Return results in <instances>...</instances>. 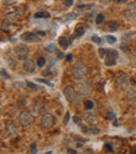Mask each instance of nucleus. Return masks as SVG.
Returning a JSON list of instances; mask_svg holds the SVG:
<instances>
[{
	"label": "nucleus",
	"mask_w": 136,
	"mask_h": 154,
	"mask_svg": "<svg viewBox=\"0 0 136 154\" xmlns=\"http://www.w3.org/2000/svg\"><path fill=\"white\" fill-rule=\"evenodd\" d=\"M72 76L76 80H84L87 76V67L83 62L81 61H78L76 63L73 64L72 66Z\"/></svg>",
	"instance_id": "1"
},
{
	"label": "nucleus",
	"mask_w": 136,
	"mask_h": 154,
	"mask_svg": "<svg viewBox=\"0 0 136 154\" xmlns=\"http://www.w3.org/2000/svg\"><path fill=\"white\" fill-rule=\"evenodd\" d=\"M38 35H40V36H45V33L44 32H38Z\"/></svg>",
	"instance_id": "43"
},
{
	"label": "nucleus",
	"mask_w": 136,
	"mask_h": 154,
	"mask_svg": "<svg viewBox=\"0 0 136 154\" xmlns=\"http://www.w3.org/2000/svg\"><path fill=\"white\" fill-rule=\"evenodd\" d=\"M69 118H70V113L67 111L66 114H65V118H64V124L66 125L67 123H68V121H69Z\"/></svg>",
	"instance_id": "32"
},
{
	"label": "nucleus",
	"mask_w": 136,
	"mask_h": 154,
	"mask_svg": "<svg viewBox=\"0 0 136 154\" xmlns=\"http://www.w3.org/2000/svg\"><path fill=\"white\" fill-rule=\"evenodd\" d=\"M33 116L30 114V112L22 111L18 116V122L22 127H26V126H28L33 122Z\"/></svg>",
	"instance_id": "7"
},
{
	"label": "nucleus",
	"mask_w": 136,
	"mask_h": 154,
	"mask_svg": "<svg viewBox=\"0 0 136 154\" xmlns=\"http://www.w3.org/2000/svg\"><path fill=\"white\" fill-rule=\"evenodd\" d=\"M18 2V0H4V4L5 5H13V4H15V3Z\"/></svg>",
	"instance_id": "27"
},
{
	"label": "nucleus",
	"mask_w": 136,
	"mask_h": 154,
	"mask_svg": "<svg viewBox=\"0 0 136 154\" xmlns=\"http://www.w3.org/2000/svg\"><path fill=\"white\" fill-rule=\"evenodd\" d=\"M57 54H58V58H59V59H63L64 58V54H62V52H60V51H57Z\"/></svg>",
	"instance_id": "39"
},
{
	"label": "nucleus",
	"mask_w": 136,
	"mask_h": 154,
	"mask_svg": "<svg viewBox=\"0 0 136 154\" xmlns=\"http://www.w3.org/2000/svg\"><path fill=\"white\" fill-rule=\"evenodd\" d=\"M108 118H110V120H115V114L114 113H108Z\"/></svg>",
	"instance_id": "38"
},
{
	"label": "nucleus",
	"mask_w": 136,
	"mask_h": 154,
	"mask_svg": "<svg viewBox=\"0 0 136 154\" xmlns=\"http://www.w3.org/2000/svg\"><path fill=\"white\" fill-rule=\"evenodd\" d=\"M68 153H74V154H76V151H74V150H71V149H69V150H68Z\"/></svg>",
	"instance_id": "44"
},
{
	"label": "nucleus",
	"mask_w": 136,
	"mask_h": 154,
	"mask_svg": "<svg viewBox=\"0 0 136 154\" xmlns=\"http://www.w3.org/2000/svg\"><path fill=\"white\" fill-rule=\"evenodd\" d=\"M131 106H132L133 108H135V109H136V99H135V100H133V102H132V104H131Z\"/></svg>",
	"instance_id": "40"
},
{
	"label": "nucleus",
	"mask_w": 136,
	"mask_h": 154,
	"mask_svg": "<svg viewBox=\"0 0 136 154\" xmlns=\"http://www.w3.org/2000/svg\"><path fill=\"white\" fill-rule=\"evenodd\" d=\"M131 80L130 77L127 73H121V76H118L117 79L115 80V87L118 90H127L130 86Z\"/></svg>",
	"instance_id": "3"
},
{
	"label": "nucleus",
	"mask_w": 136,
	"mask_h": 154,
	"mask_svg": "<svg viewBox=\"0 0 136 154\" xmlns=\"http://www.w3.org/2000/svg\"><path fill=\"white\" fill-rule=\"evenodd\" d=\"M1 73H2V76H5V78H9V76H6V71L5 70H1Z\"/></svg>",
	"instance_id": "41"
},
{
	"label": "nucleus",
	"mask_w": 136,
	"mask_h": 154,
	"mask_svg": "<svg viewBox=\"0 0 136 154\" xmlns=\"http://www.w3.org/2000/svg\"><path fill=\"white\" fill-rule=\"evenodd\" d=\"M127 100H135L136 99V86H132L130 89H128L127 94H126Z\"/></svg>",
	"instance_id": "16"
},
{
	"label": "nucleus",
	"mask_w": 136,
	"mask_h": 154,
	"mask_svg": "<svg viewBox=\"0 0 136 154\" xmlns=\"http://www.w3.org/2000/svg\"><path fill=\"white\" fill-rule=\"evenodd\" d=\"M15 54L20 60H26L27 54H28V47L25 44H18L15 47Z\"/></svg>",
	"instance_id": "8"
},
{
	"label": "nucleus",
	"mask_w": 136,
	"mask_h": 154,
	"mask_svg": "<svg viewBox=\"0 0 136 154\" xmlns=\"http://www.w3.org/2000/svg\"><path fill=\"white\" fill-rule=\"evenodd\" d=\"M41 110H42V108H41V105H40V104H38V103H35V104H33V105L29 107L30 114L33 115V118H37L38 115L41 114Z\"/></svg>",
	"instance_id": "12"
},
{
	"label": "nucleus",
	"mask_w": 136,
	"mask_h": 154,
	"mask_svg": "<svg viewBox=\"0 0 136 154\" xmlns=\"http://www.w3.org/2000/svg\"><path fill=\"white\" fill-rule=\"evenodd\" d=\"M26 86L28 88H30V89H35V90H37V89H39V87L37 86L35 83H33V82H29V81H27L26 82Z\"/></svg>",
	"instance_id": "24"
},
{
	"label": "nucleus",
	"mask_w": 136,
	"mask_h": 154,
	"mask_svg": "<svg viewBox=\"0 0 136 154\" xmlns=\"http://www.w3.org/2000/svg\"><path fill=\"white\" fill-rule=\"evenodd\" d=\"M118 58V52L113 49H106L105 56V64L107 66H113L116 63V59Z\"/></svg>",
	"instance_id": "6"
},
{
	"label": "nucleus",
	"mask_w": 136,
	"mask_h": 154,
	"mask_svg": "<svg viewBox=\"0 0 136 154\" xmlns=\"http://www.w3.org/2000/svg\"><path fill=\"white\" fill-rule=\"evenodd\" d=\"M76 92L80 94V97H88V95H90L91 92H92V88L91 86L88 83H85V82H79V83H76Z\"/></svg>",
	"instance_id": "5"
},
{
	"label": "nucleus",
	"mask_w": 136,
	"mask_h": 154,
	"mask_svg": "<svg viewBox=\"0 0 136 154\" xmlns=\"http://www.w3.org/2000/svg\"><path fill=\"white\" fill-rule=\"evenodd\" d=\"M128 0H117V3H119V4H121V3H125L127 2Z\"/></svg>",
	"instance_id": "42"
},
{
	"label": "nucleus",
	"mask_w": 136,
	"mask_h": 154,
	"mask_svg": "<svg viewBox=\"0 0 136 154\" xmlns=\"http://www.w3.org/2000/svg\"><path fill=\"white\" fill-rule=\"evenodd\" d=\"M21 39L23 40V41H26V42H28V43H35V42H40V41H41L38 34L29 33V32L23 34V35L21 36Z\"/></svg>",
	"instance_id": "10"
},
{
	"label": "nucleus",
	"mask_w": 136,
	"mask_h": 154,
	"mask_svg": "<svg viewBox=\"0 0 136 154\" xmlns=\"http://www.w3.org/2000/svg\"><path fill=\"white\" fill-rule=\"evenodd\" d=\"M105 39H106V41L109 44H114V43L116 42V38L111 36V35H107V36L105 37Z\"/></svg>",
	"instance_id": "20"
},
{
	"label": "nucleus",
	"mask_w": 136,
	"mask_h": 154,
	"mask_svg": "<svg viewBox=\"0 0 136 154\" xmlns=\"http://www.w3.org/2000/svg\"><path fill=\"white\" fill-rule=\"evenodd\" d=\"M56 124V120H54V116L50 113H44L41 118V121H40V126L41 128L44 130H48L52 129V127Z\"/></svg>",
	"instance_id": "4"
},
{
	"label": "nucleus",
	"mask_w": 136,
	"mask_h": 154,
	"mask_svg": "<svg viewBox=\"0 0 136 154\" xmlns=\"http://www.w3.org/2000/svg\"><path fill=\"white\" fill-rule=\"evenodd\" d=\"M45 63H46L45 58H43V57L38 58V61H37V64H38V66H39V67H43V66H44V65H45Z\"/></svg>",
	"instance_id": "22"
},
{
	"label": "nucleus",
	"mask_w": 136,
	"mask_h": 154,
	"mask_svg": "<svg viewBox=\"0 0 136 154\" xmlns=\"http://www.w3.org/2000/svg\"><path fill=\"white\" fill-rule=\"evenodd\" d=\"M37 81H38V82H41V83H43V84L48 85L49 87H54V85H52L49 81H47V80H44V79H37Z\"/></svg>",
	"instance_id": "26"
},
{
	"label": "nucleus",
	"mask_w": 136,
	"mask_h": 154,
	"mask_svg": "<svg viewBox=\"0 0 136 154\" xmlns=\"http://www.w3.org/2000/svg\"><path fill=\"white\" fill-rule=\"evenodd\" d=\"M22 66H23V69H24L26 73H33L35 69H36V63H35L33 60H27L26 59Z\"/></svg>",
	"instance_id": "11"
},
{
	"label": "nucleus",
	"mask_w": 136,
	"mask_h": 154,
	"mask_svg": "<svg viewBox=\"0 0 136 154\" xmlns=\"http://www.w3.org/2000/svg\"><path fill=\"white\" fill-rule=\"evenodd\" d=\"M72 60V54H67V57H66V61L67 62H70V61Z\"/></svg>",
	"instance_id": "37"
},
{
	"label": "nucleus",
	"mask_w": 136,
	"mask_h": 154,
	"mask_svg": "<svg viewBox=\"0 0 136 154\" xmlns=\"http://www.w3.org/2000/svg\"><path fill=\"white\" fill-rule=\"evenodd\" d=\"M108 25L110 26V30H115L118 28V22H109Z\"/></svg>",
	"instance_id": "23"
},
{
	"label": "nucleus",
	"mask_w": 136,
	"mask_h": 154,
	"mask_svg": "<svg viewBox=\"0 0 136 154\" xmlns=\"http://www.w3.org/2000/svg\"><path fill=\"white\" fill-rule=\"evenodd\" d=\"M69 41L67 40V38L65 36H61L60 38H59V45L62 47V48L66 49L67 47H68V45H69Z\"/></svg>",
	"instance_id": "17"
},
{
	"label": "nucleus",
	"mask_w": 136,
	"mask_h": 154,
	"mask_svg": "<svg viewBox=\"0 0 136 154\" xmlns=\"http://www.w3.org/2000/svg\"><path fill=\"white\" fill-rule=\"evenodd\" d=\"M85 33V27L84 26H78L76 28V37H82Z\"/></svg>",
	"instance_id": "19"
},
{
	"label": "nucleus",
	"mask_w": 136,
	"mask_h": 154,
	"mask_svg": "<svg viewBox=\"0 0 136 154\" xmlns=\"http://www.w3.org/2000/svg\"><path fill=\"white\" fill-rule=\"evenodd\" d=\"M6 132L9 133V137H12V139H15L16 136L18 135V129L15 126V124H12V123H9L6 126Z\"/></svg>",
	"instance_id": "13"
},
{
	"label": "nucleus",
	"mask_w": 136,
	"mask_h": 154,
	"mask_svg": "<svg viewBox=\"0 0 136 154\" xmlns=\"http://www.w3.org/2000/svg\"><path fill=\"white\" fill-rule=\"evenodd\" d=\"M73 122H74V123H76V124H80V122H81V118H80L78 115H76V116H73Z\"/></svg>",
	"instance_id": "35"
},
{
	"label": "nucleus",
	"mask_w": 136,
	"mask_h": 154,
	"mask_svg": "<svg viewBox=\"0 0 136 154\" xmlns=\"http://www.w3.org/2000/svg\"><path fill=\"white\" fill-rule=\"evenodd\" d=\"M50 15L47 12H38L35 14V18H49Z\"/></svg>",
	"instance_id": "18"
},
{
	"label": "nucleus",
	"mask_w": 136,
	"mask_h": 154,
	"mask_svg": "<svg viewBox=\"0 0 136 154\" xmlns=\"http://www.w3.org/2000/svg\"><path fill=\"white\" fill-rule=\"evenodd\" d=\"M83 118H84L85 122L88 123L89 125H93V124H95V122H96L95 116H94L92 113H90V112H85L84 114H83Z\"/></svg>",
	"instance_id": "14"
},
{
	"label": "nucleus",
	"mask_w": 136,
	"mask_h": 154,
	"mask_svg": "<svg viewBox=\"0 0 136 154\" xmlns=\"http://www.w3.org/2000/svg\"><path fill=\"white\" fill-rule=\"evenodd\" d=\"M104 149H105L107 152H113V147H112L110 144H106L105 147H104Z\"/></svg>",
	"instance_id": "31"
},
{
	"label": "nucleus",
	"mask_w": 136,
	"mask_h": 154,
	"mask_svg": "<svg viewBox=\"0 0 136 154\" xmlns=\"http://www.w3.org/2000/svg\"><path fill=\"white\" fill-rule=\"evenodd\" d=\"M98 52H100V57H102V58H105V56H106V48H100Z\"/></svg>",
	"instance_id": "34"
},
{
	"label": "nucleus",
	"mask_w": 136,
	"mask_h": 154,
	"mask_svg": "<svg viewBox=\"0 0 136 154\" xmlns=\"http://www.w3.org/2000/svg\"><path fill=\"white\" fill-rule=\"evenodd\" d=\"M91 40H92L94 43H96V44H100V43H102V40H100V38H98L97 36H92V37H91Z\"/></svg>",
	"instance_id": "28"
},
{
	"label": "nucleus",
	"mask_w": 136,
	"mask_h": 154,
	"mask_svg": "<svg viewBox=\"0 0 136 154\" xmlns=\"http://www.w3.org/2000/svg\"><path fill=\"white\" fill-rule=\"evenodd\" d=\"M30 152H31L33 154H36L37 152H38V150H37V145L35 144V143L30 145Z\"/></svg>",
	"instance_id": "29"
},
{
	"label": "nucleus",
	"mask_w": 136,
	"mask_h": 154,
	"mask_svg": "<svg viewBox=\"0 0 136 154\" xmlns=\"http://www.w3.org/2000/svg\"><path fill=\"white\" fill-rule=\"evenodd\" d=\"M93 106H94V104H93V102H91V101H86V103H85V107H86V109L87 110H90V109H92L93 108Z\"/></svg>",
	"instance_id": "25"
},
{
	"label": "nucleus",
	"mask_w": 136,
	"mask_h": 154,
	"mask_svg": "<svg viewBox=\"0 0 136 154\" xmlns=\"http://www.w3.org/2000/svg\"><path fill=\"white\" fill-rule=\"evenodd\" d=\"M124 15L128 20L136 19V3H130L125 9Z\"/></svg>",
	"instance_id": "9"
},
{
	"label": "nucleus",
	"mask_w": 136,
	"mask_h": 154,
	"mask_svg": "<svg viewBox=\"0 0 136 154\" xmlns=\"http://www.w3.org/2000/svg\"><path fill=\"white\" fill-rule=\"evenodd\" d=\"M47 50L49 51V52H52V51L56 50V46H54V44H49L48 46H47Z\"/></svg>",
	"instance_id": "33"
},
{
	"label": "nucleus",
	"mask_w": 136,
	"mask_h": 154,
	"mask_svg": "<svg viewBox=\"0 0 136 154\" xmlns=\"http://www.w3.org/2000/svg\"><path fill=\"white\" fill-rule=\"evenodd\" d=\"M63 92L67 101L70 102L71 104H78L80 102V94L76 92V88L71 87V86H66L64 88Z\"/></svg>",
	"instance_id": "2"
},
{
	"label": "nucleus",
	"mask_w": 136,
	"mask_h": 154,
	"mask_svg": "<svg viewBox=\"0 0 136 154\" xmlns=\"http://www.w3.org/2000/svg\"><path fill=\"white\" fill-rule=\"evenodd\" d=\"M110 1H112V0H110ZM116 1H117V0H116Z\"/></svg>",
	"instance_id": "45"
},
{
	"label": "nucleus",
	"mask_w": 136,
	"mask_h": 154,
	"mask_svg": "<svg viewBox=\"0 0 136 154\" xmlns=\"http://www.w3.org/2000/svg\"><path fill=\"white\" fill-rule=\"evenodd\" d=\"M104 20H105V17H104L103 14H98L96 16V18H95V23L96 24H102L104 22Z\"/></svg>",
	"instance_id": "21"
},
{
	"label": "nucleus",
	"mask_w": 136,
	"mask_h": 154,
	"mask_svg": "<svg viewBox=\"0 0 136 154\" xmlns=\"http://www.w3.org/2000/svg\"><path fill=\"white\" fill-rule=\"evenodd\" d=\"M89 131H90V132H92L93 134H98V133H100V130H98V129H90Z\"/></svg>",
	"instance_id": "36"
},
{
	"label": "nucleus",
	"mask_w": 136,
	"mask_h": 154,
	"mask_svg": "<svg viewBox=\"0 0 136 154\" xmlns=\"http://www.w3.org/2000/svg\"><path fill=\"white\" fill-rule=\"evenodd\" d=\"M20 16H21V14H20V12H19L18 9H14V11L9 12L7 14H6L7 19L11 20V21H16V20H18Z\"/></svg>",
	"instance_id": "15"
},
{
	"label": "nucleus",
	"mask_w": 136,
	"mask_h": 154,
	"mask_svg": "<svg viewBox=\"0 0 136 154\" xmlns=\"http://www.w3.org/2000/svg\"><path fill=\"white\" fill-rule=\"evenodd\" d=\"M64 5L67 6V7H70V6L73 4V0H63Z\"/></svg>",
	"instance_id": "30"
}]
</instances>
